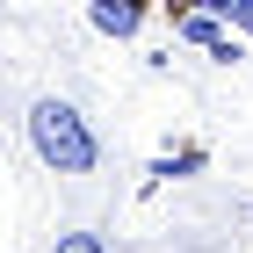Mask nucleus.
I'll list each match as a JSON object with an SVG mask.
<instances>
[{"instance_id": "obj_1", "label": "nucleus", "mask_w": 253, "mask_h": 253, "mask_svg": "<svg viewBox=\"0 0 253 253\" xmlns=\"http://www.w3.org/2000/svg\"><path fill=\"white\" fill-rule=\"evenodd\" d=\"M22 145L51 181L65 188H94L109 174V137H101L94 109L73 94V87H37L22 101Z\"/></svg>"}, {"instance_id": "obj_2", "label": "nucleus", "mask_w": 253, "mask_h": 253, "mask_svg": "<svg viewBox=\"0 0 253 253\" xmlns=\"http://www.w3.org/2000/svg\"><path fill=\"white\" fill-rule=\"evenodd\" d=\"M159 15H167V29H174V43L203 51L210 65H224V73H239V65H246V43H239V37H232V29H224L217 15H203V7H181V0H167Z\"/></svg>"}, {"instance_id": "obj_3", "label": "nucleus", "mask_w": 253, "mask_h": 253, "mask_svg": "<svg viewBox=\"0 0 253 253\" xmlns=\"http://www.w3.org/2000/svg\"><path fill=\"white\" fill-rule=\"evenodd\" d=\"M145 22H152V7H145V0H87V29H94V37L130 43Z\"/></svg>"}, {"instance_id": "obj_4", "label": "nucleus", "mask_w": 253, "mask_h": 253, "mask_svg": "<svg viewBox=\"0 0 253 253\" xmlns=\"http://www.w3.org/2000/svg\"><path fill=\"white\" fill-rule=\"evenodd\" d=\"M210 167V145H181V152H159L152 167H145V188H167V181H195Z\"/></svg>"}, {"instance_id": "obj_5", "label": "nucleus", "mask_w": 253, "mask_h": 253, "mask_svg": "<svg viewBox=\"0 0 253 253\" xmlns=\"http://www.w3.org/2000/svg\"><path fill=\"white\" fill-rule=\"evenodd\" d=\"M203 15H217L232 37H253V0H203Z\"/></svg>"}, {"instance_id": "obj_6", "label": "nucleus", "mask_w": 253, "mask_h": 253, "mask_svg": "<svg viewBox=\"0 0 253 253\" xmlns=\"http://www.w3.org/2000/svg\"><path fill=\"white\" fill-rule=\"evenodd\" d=\"M51 253H109V239H101L94 224H65V232L51 239Z\"/></svg>"}, {"instance_id": "obj_7", "label": "nucleus", "mask_w": 253, "mask_h": 253, "mask_svg": "<svg viewBox=\"0 0 253 253\" xmlns=\"http://www.w3.org/2000/svg\"><path fill=\"white\" fill-rule=\"evenodd\" d=\"M239 224H246V232H253V203H239Z\"/></svg>"}]
</instances>
